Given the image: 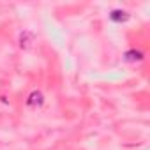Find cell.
Instances as JSON below:
<instances>
[{
    "instance_id": "obj_2",
    "label": "cell",
    "mask_w": 150,
    "mask_h": 150,
    "mask_svg": "<svg viewBox=\"0 0 150 150\" xmlns=\"http://www.w3.org/2000/svg\"><path fill=\"white\" fill-rule=\"evenodd\" d=\"M44 103V99H42V94L41 92H32L30 96H28V99H27V104L28 106H41Z\"/></svg>"
},
{
    "instance_id": "obj_3",
    "label": "cell",
    "mask_w": 150,
    "mask_h": 150,
    "mask_svg": "<svg viewBox=\"0 0 150 150\" xmlns=\"http://www.w3.org/2000/svg\"><path fill=\"white\" fill-rule=\"evenodd\" d=\"M125 60H127V62L143 60V53H141V51H136V50H129V51L125 53Z\"/></svg>"
},
{
    "instance_id": "obj_1",
    "label": "cell",
    "mask_w": 150,
    "mask_h": 150,
    "mask_svg": "<svg viewBox=\"0 0 150 150\" xmlns=\"http://www.w3.org/2000/svg\"><path fill=\"white\" fill-rule=\"evenodd\" d=\"M110 18H111V21H115V23H122V21H127V20H129V13H127V11L115 9V11H111Z\"/></svg>"
}]
</instances>
